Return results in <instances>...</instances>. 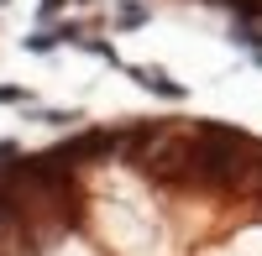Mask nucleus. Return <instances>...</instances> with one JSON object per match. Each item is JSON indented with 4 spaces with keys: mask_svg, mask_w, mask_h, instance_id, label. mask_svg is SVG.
<instances>
[{
    "mask_svg": "<svg viewBox=\"0 0 262 256\" xmlns=\"http://www.w3.org/2000/svg\"><path fill=\"white\" fill-rule=\"evenodd\" d=\"M137 79L147 84V89H158V94H168V99H179V94H184V84H173V79H168L163 68H137Z\"/></svg>",
    "mask_w": 262,
    "mask_h": 256,
    "instance_id": "1",
    "label": "nucleus"
},
{
    "mask_svg": "<svg viewBox=\"0 0 262 256\" xmlns=\"http://www.w3.org/2000/svg\"><path fill=\"white\" fill-rule=\"evenodd\" d=\"M137 21H147L142 6H121V27H137Z\"/></svg>",
    "mask_w": 262,
    "mask_h": 256,
    "instance_id": "2",
    "label": "nucleus"
}]
</instances>
